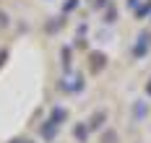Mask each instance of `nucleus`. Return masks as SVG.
I'll list each match as a JSON object with an SVG mask.
<instances>
[{"label":"nucleus","instance_id":"4","mask_svg":"<svg viewBox=\"0 0 151 143\" xmlns=\"http://www.w3.org/2000/svg\"><path fill=\"white\" fill-rule=\"evenodd\" d=\"M149 94H151V83H149Z\"/></svg>","mask_w":151,"mask_h":143},{"label":"nucleus","instance_id":"2","mask_svg":"<svg viewBox=\"0 0 151 143\" xmlns=\"http://www.w3.org/2000/svg\"><path fill=\"white\" fill-rule=\"evenodd\" d=\"M112 141H115V135L109 133V135H107V138H104V143H112Z\"/></svg>","mask_w":151,"mask_h":143},{"label":"nucleus","instance_id":"1","mask_svg":"<svg viewBox=\"0 0 151 143\" xmlns=\"http://www.w3.org/2000/svg\"><path fill=\"white\" fill-rule=\"evenodd\" d=\"M91 60H94V63H91V68H94V70H102V65H104V55H94Z\"/></svg>","mask_w":151,"mask_h":143},{"label":"nucleus","instance_id":"3","mask_svg":"<svg viewBox=\"0 0 151 143\" xmlns=\"http://www.w3.org/2000/svg\"><path fill=\"white\" fill-rule=\"evenodd\" d=\"M3 18H5V16H3V13H0V26H3Z\"/></svg>","mask_w":151,"mask_h":143}]
</instances>
